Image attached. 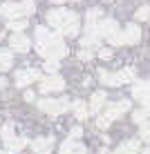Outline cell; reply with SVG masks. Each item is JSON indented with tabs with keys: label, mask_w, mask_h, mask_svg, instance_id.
Here are the masks:
<instances>
[{
	"label": "cell",
	"mask_w": 150,
	"mask_h": 154,
	"mask_svg": "<svg viewBox=\"0 0 150 154\" xmlns=\"http://www.w3.org/2000/svg\"><path fill=\"white\" fill-rule=\"evenodd\" d=\"M61 89H65V81H63L61 76H47L40 81V92L43 94H49V92H61Z\"/></svg>",
	"instance_id": "obj_7"
},
{
	"label": "cell",
	"mask_w": 150,
	"mask_h": 154,
	"mask_svg": "<svg viewBox=\"0 0 150 154\" xmlns=\"http://www.w3.org/2000/svg\"><path fill=\"white\" fill-rule=\"evenodd\" d=\"M132 96H135L137 100H141L146 109H150V81L135 83V87H132Z\"/></svg>",
	"instance_id": "obj_8"
},
{
	"label": "cell",
	"mask_w": 150,
	"mask_h": 154,
	"mask_svg": "<svg viewBox=\"0 0 150 154\" xmlns=\"http://www.w3.org/2000/svg\"><path fill=\"white\" fill-rule=\"evenodd\" d=\"M31 150L36 154H52V150H54V139H52V136H38V139L31 143Z\"/></svg>",
	"instance_id": "obj_11"
},
{
	"label": "cell",
	"mask_w": 150,
	"mask_h": 154,
	"mask_svg": "<svg viewBox=\"0 0 150 154\" xmlns=\"http://www.w3.org/2000/svg\"><path fill=\"white\" fill-rule=\"evenodd\" d=\"M5 87H7V78L0 76V89H5Z\"/></svg>",
	"instance_id": "obj_32"
},
{
	"label": "cell",
	"mask_w": 150,
	"mask_h": 154,
	"mask_svg": "<svg viewBox=\"0 0 150 154\" xmlns=\"http://www.w3.org/2000/svg\"><path fill=\"white\" fill-rule=\"evenodd\" d=\"M139 152V141L137 139H132V141H126V143H121L119 147H116L112 154H137Z\"/></svg>",
	"instance_id": "obj_16"
},
{
	"label": "cell",
	"mask_w": 150,
	"mask_h": 154,
	"mask_svg": "<svg viewBox=\"0 0 150 154\" xmlns=\"http://www.w3.org/2000/svg\"><path fill=\"white\" fill-rule=\"evenodd\" d=\"M25 100H34V92H25Z\"/></svg>",
	"instance_id": "obj_31"
},
{
	"label": "cell",
	"mask_w": 150,
	"mask_h": 154,
	"mask_svg": "<svg viewBox=\"0 0 150 154\" xmlns=\"http://www.w3.org/2000/svg\"><path fill=\"white\" fill-rule=\"evenodd\" d=\"M148 119H150V109H137V112H132V121L139 125H143V123H148Z\"/></svg>",
	"instance_id": "obj_21"
},
{
	"label": "cell",
	"mask_w": 150,
	"mask_h": 154,
	"mask_svg": "<svg viewBox=\"0 0 150 154\" xmlns=\"http://www.w3.org/2000/svg\"><path fill=\"white\" fill-rule=\"evenodd\" d=\"M141 154H150V147H146V150H143Z\"/></svg>",
	"instance_id": "obj_33"
},
{
	"label": "cell",
	"mask_w": 150,
	"mask_h": 154,
	"mask_svg": "<svg viewBox=\"0 0 150 154\" xmlns=\"http://www.w3.org/2000/svg\"><path fill=\"white\" fill-rule=\"evenodd\" d=\"M96 31H99L101 38H112V36H114L116 31H121V29H119V25H116L114 20L105 18V20H101V23L96 25Z\"/></svg>",
	"instance_id": "obj_12"
},
{
	"label": "cell",
	"mask_w": 150,
	"mask_h": 154,
	"mask_svg": "<svg viewBox=\"0 0 150 154\" xmlns=\"http://www.w3.org/2000/svg\"><path fill=\"white\" fill-rule=\"evenodd\" d=\"M47 23L58 29L63 36H78V16L69 9H52L47 11Z\"/></svg>",
	"instance_id": "obj_1"
},
{
	"label": "cell",
	"mask_w": 150,
	"mask_h": 154,
	"mask_svg": "<svg viewBox=\"0 0 150 154\" xmlns=\"http://www.w3.org/2000/svg\"><path fill=\"white\" fill-rule=\"evenodd\" d=\"M139 136H141L143 141H148V143H150V121L141 125V130H139Z\"/></svg>",
	"instance_id": "obj_25"
},
{
	"label": "cell",
	"mask_w": 150,
	"mask_h": 154,
	"mask_svg": "<svg viewBox=\"0 0 150 154\" xmlns=\"http://www.w3.org/2000/svg\"><path fill=\"white\" fill-rule=\"evenodd\" d=\"M49 36H52V34H49L45 27H36V45H38V42H45Z\"/></svg>",
	"instance_id": "obj_24"
},
{
	"label": "cell",
	"mask_w": 150,
	"mask_h": 154,
	"mask_svg": "<svg viewBox=\"0 0 150 154\" xmlns=\"http://www.w3.org/2000/svg\"><path fill=\"white\" fill-rule=\"evenodd\" d=\"M11 65H14V54L9 49H2V47H0V72H7Z\"/></svg>",
	"instance_id": "obj_18"
},
{
	"label": "cell",
	"mask_w": 150,
	"mask_h": 154,
	"mask_svg": "<svg viewBox=\"0 0 150 154\" xmlns=\"http://www.w3.org/2000/svg\"><path fill=\"white\" fill-rule=\"evenodd\" d=\"M38 109L49 114V116H58V114L69 109V100H65V98H43V100H38Z\"/></svg>",
	"instance_id": "obj_6"
},
{
	"label": "cell",
	"mask_w": 150,
	"mask_h": 154,
	"mask_svg": "<svg viewBox=\"0 0 150 154\" xmlns=\"http://www.w3.org/2000/svg\"><path fill=\"white\" fill-rule=\"evenodd\" d=\"M5 145H7V152H20L25 145H27V139H23V136H14V139H9Z\"/></svg>",
	"instance_id": "obj_19"
},
{
	"label": "cell",
	"mask_w": 150,
	"mask_h": 154,
	"mask_svg": "<svg viewBox=\"0 0 150 154\" xmlns=\"http://www.w3.org/2000/svg\"><path fill=\"white\" fill-rule=\"evenodd\" d=\"M0 154H7V150H0Z\"/></svg>",
	"instance_id": "obj_35"
},
{
	"label": "cell",
	"mask_w": 150,
	"mask_h": 154,
	"mask_svg": "<svg viewBox=\"0 0 150 154\" xmlns=\"http://www.w3.org/2000/svg\"><path fill=\"white\" fill-rule=\"evenodd\" d=\"M38 78H40V72H36V69L16 72V85H18V87H27V85H31L34 81H38Z\"/></svg>",
	"instance_id": "obj_9"
},
{
	"label": "cell",
	"mask_w": 150,
	"mask_h": 154,
	"mask_svg": "<svg viewBox=\"0 0 150 154\" xmlns=\"http://www.w3.org/2000/svg\"><path fill=\"white\" fill-rule=\"evenodd\" d=\"M78 58H81V60H90V58H92V51L81 49V51H78Z\"/></svg>",
	"instance_id": "obj_29"
},
{
	"label": "cell",
	"mask_w": 150,
	"mask_h": 154,
	"mask_svg": "<svg viewBox=\"0 0 150 154\" xmlns=\"http://www.w3.org/2000/svg\"><path fill=\"white\" fill-rule=\"evenodd\" d=\"M45 69L47 72H56L58 69V60H47L45 63Z\"/></svg>",
	"instance_id": "obj_28"
},
{
	"label": "cell",
	"mask_w": 150,
	"mask_h": 154,
	"mask_svg": "<svg viewBox=\"0 0 150 154\" xmlns=\"http://www.w3.org/2000/svg\"><path fill=\"white\" fill-rule=\"evenodd\" d=\"M135 18H137V20H148V18H150V7H141V9L135 14Z\"/></svg>",
	"instance_id": "obj_26"
},
{
	"label": "cell",
	"mask_w": 150,
	"mask_h": 154,
	"mask_svg": "<svg viewBox=\"0 0 150 154\" xmlns=\"http://www.w3.org/2000/svg\"><path fill=\"white\" fill-rule=\"evenodd\" d=\"M9 45H11L14 51H18V54H25V51H29L31 42H29V38H27L25 34H14V36H9Z\"/></svg>",
	"instance_id": "obj_10"
},
{
	"label": "cell",
	"mask_w": 150,
	"mask_h": 154,
	"mask_svg": "<svg viewBox=\"0 0 150 154\" xmlns=\"http://www.w3.org/2000/svg\"><path fill=\"white\" fill-rule=\"evenodd\" d=\"M61 154H88V152H85V147L81 143H76L74 139H67L61 145Z\"/></svg>",
	"instance_id": "obj_15"
},
{
	"label": "cell",
	"mask_w": 150,
	"mask_h": 154,
	"mask_svg": "<svg viewBox=\"0 0 150 154\" xmlns=\"http://www.w3.org/2000/svg\"><path fill=\"white\" fill-rule=\"evenodd\" d=\"M81 134H83V130H81V127H72V134H69V139H74V141H76Z\"/></svg>",
	"instance_id": "obj_30"
},
{
	"label": "cell",
	"mask_w": 150,
	"mask_h": 154,
	"mask_svg": "<svg viewBox=\"0 0 150 154\" xmlns=\"http://www.w3.org/2000/svg\"><path fill=\"white\" fill-rule=\"evenodd\" d=\"M36 47H38V54L45 58V60H61V58L67 54V47H65V42H63V38L61 36H54V34L45 42H38Z\"/></svg>",
	"instance_id": "obj_2"
},
{
	"label": "cell",
	"mask_w": 150,
	"mask_h": 154,
	"mask_svg": "<svg viewBox=\"0 0 150 154\" xmlns=\"http://www.w3.org/2000/svg\"><path fill=\"white\" fill-rule=\"evenodd\" d=\"M105 100H108V94H105L103 89H99V92H94V94H92V98H90V105H88L90 114H99L101 109L105 107Z\"/></svg>",
	"instance_id": "obj_14"
},
{
	"label": "cell",
	"mask_w": 150,
	"mask_h": 154,
	"mask_svg": "<svg viewBox=\"0 0 150 154\" xmlns=\"http://www.w3.org/2000/svg\"><path fill=\"white\" fill-rule=\"evenodd\" d=\"M99 81L105 83V85H112V87H119V85H126V83L135 81V69H132V67H123V69H119L116 74L99 69Z\"/></svg>",
	"instance_id": "obj_5"
},
{
	"label": "cell",
	"mask_w": 150,
	"mask_h": 154,
	"mask_svg": "<svg viewBox=\"0 0 150 154\" xmlns=\"http://www.w3.org/2000/svg\"><path fill=\"white\" fill-rule=\"evenodd\" d=\"M0 134H2V141H5V143H7L9 139H14V136H16V134H14V125H11V123L2 125V132H0Z\"/></svg>",
	"instance_id": "obj_23"
},
{
	"label": "cell",
	"mask_w": 150,
	"mask_h": 154,
	"mask_svg": "<svg viewBox=\"0 0 150 154\" xmlns=\"http://www.w3.org/2000/svg\"><path fill=\"white\" fill-rule=\"evenodd\" d=\"M52 2H56V5H61V2H65V0H52Z\"/></svg>",
	"instance_id": "obj_34"
},
{
	"label": "cell",
	"mask_w": 150,
	"mask_h": 154,
	"mask_svg": "<svg viewBox=\"0 0 150 154\" xmlns=\"http://www.w3.org/2000/svg\"><path fill=\"white\" fill-rule=\"evenodd\" d=\"M130 109V100H116V103H112L105 107V112L103 114H99V119H96V127L99 130H105V127H110L112 121H116V119H121L123 114Z\"/></svg>",
	"instance_id": "obj_4"
},
{
	"label": "cell",
	"mask_w": 150,
	"mask_h": 154,
	"mask_svg": "<svg viewBox=\"0 0 150 154\" xmlns=\"http://www.w3.org/2000/svg\"><path fill=\"white\" fill-rule=\"evenodd\" d=\"M31 11H34V0H23V2H11L9 0V2L0 5V16L7 18V23L9 20H20Z\"/></svg>",
	"instance_id": "obj_3"
},
{
	"label": "cell",
	"mask_w": 150,
	"mask_h": 154,
	"mask_svg": "<svg viewBox=\"0 0 150 154\" xmlns=\"http://www.w3.org/2000/svg\"><path fill=\"white\" fill-rule=\"evenodd\" d=\"M72 112H74V116H76L78 121H85L88 114H90V109H88V105H85L83 100H74L72 103Z\"/></svg>",
	"instance_id": "obj_17"
},
{
	"label": "cell",
	"mask_w": 150,
	"mask_h": 154,
	"mask_svg": "<svg viewBox=\"0 0 150 154\" xmlns=\"http://www.w3.org/2000/svg\"><path fill=\"white\" fill-rule=\"evenodd\" d=\"M101 16H103V11H101L99 7H94V9H88L85 20H88V25H99L101 23Z\"/></svg>",
	"instance_id": "obj_20"
},
{
	"label": "cell",
	"mask_w": 150,
	"mask_h": 154,
	"mask_svg": "<svg viewBox=\"0 0 150 154\" xmlns=\"http://www.w3.org/2000/svg\"><path fill=\"white\" fill-rule=\"evenodd\" d=\"M99 58H103V60H110V58H112V49H110V47H103V49H99Z\"/></svg>",
	"instance_id": "obj_27"
},
{
	"label": "cell",
	"mask_w": 150,
	"mask_h": 154,
	"mask_svg": "<svg viewBox=\"0 0 150 154\" xmlns=\"http://www.w3.org/2000/svg\"><path fill=\"white\" fill-rule=\"evenodd\" d=\"M121 38H123V45H137L139 38H141V29H139V25H128L126 29L121 31Z\"/></svg>",
	"instance_id": "obj_13"
},
{
	"label": "cell",
	"mask_w": 150,
	"mask_h": 154,
	"mask_svg": "<svg viewBox=\"0 0 150 154\" xmlns=\"http://www.w3.org/2000/svg\"><path fill=\"white\" fill-rule=\"evenodd\" d=\"M27 27V18H20V20H9V29L14 34H23V29Z\"/></svg>",
	"instance_id": "obj_22"
}]
</instances>
